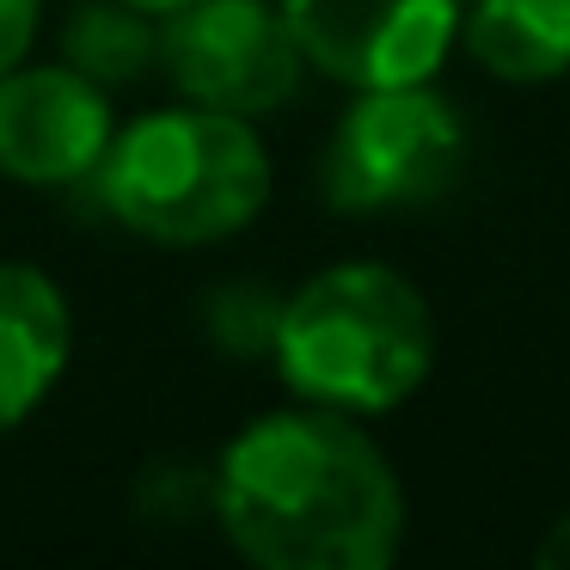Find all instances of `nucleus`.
I'll return each mask as SVG.
<instances>
[{
    "mask_svg": "<svg viewBox=\"0 0 570 570\" xmlns=\"http://www.w3.org/2000/svg\"><path fill=\"white\" fill-rule=\"evenodd\" d=\"M209 503L258 570H386L405 546V484L362 417L288 405L222 448Z\"/></svg>",
    "mask_w": 570,
    "mask_h": 570,
    "instance_id": "f257e3e1",
    "label": "nucleus"
},
{
    "mask_svg": "<svg viewBox=\"0 0 570 570\" xmlns=\"http://www.w3.org/2000/svg\"><path fill=\"white\" fill-rule=\"evenodd\" d=\"M271 362L301 405L386 417L435 368V313L405 271L344 258L283 295Z\"/></svg>",
    "mask_w": 570,
    "mask_h": 570,
    "instance_id": "f03ea898",
    "label": "nucleus"
},
{
    "mask_svg": "<svg viewBox=\"0 0 570 570\" xmlns=\"http://www.w3.org/2000/svg\"><path fill=\"white\" fill-rule=\"evenodd\" d=\"M92 185H99L111 222L129 227L136 239L197 252L258 222L276 178L271 148L246 117L178 99L117 129Z\"/></svg>",
    "mask_w": 570,
    "mask_h": 570,
    "instance_id": "7ed1b4c3",
    "label": "nucleus"
},
{
    "mask_svg": "<svg viewBox=\"0 0 570 570\" xmlns=\"http://www.w3.org/2000/svg\"><path fill=\"white\" fill-rule=\"evenodd\" d=\"M466 173V124L430 87L350 92L320 160V190L337 215H393L448 197Z\"/></svg>",
    "mask_w": 570,
    "mask_h": 570,
    "instance_id": "20e7f679",
    "label": "nucleus"
},
{
    "mask_svg": "<svg viewBox=\"0 0 570 570\" xmlns=\"http://www.w3.org/2000/svg\"><path fill=\"white\" fill-rule=\"evenodd\" d=\"M160 68L178 99L258 124L301 92L307 56L276 0H185L160 19Z\"/></svg>",
    "mask_w": 570,
    "mask_h": 570,
    "instance_id": "39448f33",
    "label": "nucleus"
},
{
    "mask_svg": "<svg viewBox=\"0 0 570 570\" xmlns=\"http://www.w3.org/2000/svg\"><path fill=\"white\" fill-rule=\"evenodd\" d=\"M313 75L344 92L417 87L460 50L466 0H276Z\"/></svg>",
    "mask_w": 570,
    "mask_h": 570,
    "instance_id": "423d86ee",
    "label": "nucleus"
},
{
    "mask_svg": "<svg viewBox=\"0 0 570 570\" xmlns=\"http://www.w3.org/2000/svg\"><path fill=\"white\" fill-rule=\"evenodd\" d=\"M117 136L111 92L68 62H19L0 75V178L62 190L99 173Z\"/></svg>",
    "mask_w": 570,
    "mask_h": 570,
    "instance_id": "0eeeda50",
    "label": "nucleus"
},
{
    "mask_svg": "<svg viewBox=\"0 0 570 570\" xmlns=\"http://www.w3.org/2000/svg\"><path fill=\"white\" fill-rule=\"evenodd\" d=\"M75 356V313L56 276L26 258H0V435L19 430Z\"/></svg>",
    "mask_w": 570,
    "mask_h": 570,
    "instance_id": "6e6552de",
    "label": "nucleus"
},
{
    "mask_svg": "<svg viewBox=\"0 0 570 570\" xmlns=\"http://www.w3.org/2000/svg\"><path fill=\"white\" fill-rule=\"evenodd\" d=\"M460 50L497 87H552L570 75V0H472Z\"/></svg>",
    "mask_w": 570,
    "mask_h": 570,
    "instance_id": "1a4fd4ad",
    "label": "nucleus"
},
{
    "mask_svg": "<svg viewBox=\"0 0 570 570\" xmlns=\"http://www.w3.org/2000/svg\"><path fill=\"white\" fill-rule=\"evenodd\" d=\"M62 62L99 80L105 92L129 87L160 62V19L129 0H87L62 31Z\"/></svg>",
    "mask_w": 570,
    "mask_h": 570,
    "instance_id": "9d476101",
    "label": "nucleus"
},
{
    "mask_svg": "<svg viewBox=\"0 0 570 570\" xmlns=\"http://www.w3.org/2000/svg\"><path fill=\"white\" fill-rule=\"evenodd\" d=\"M276 313L283 301L258 295V288H234V295L215 301V337L239 356H271V337H276Z\"/></svg>",
    "mask_w": 570,
    "mask_h": 570,
    "instance_id": "9b49d317",
    "label": "nucleus"
},
{
    "mask_svg": "<svg viewBox=\"0 0 570 570\" xmlns=\"http://www.w3.org/2000/svg\"><path fill=\"white\" fill-rule=\"evenodd\" d=\"M38 19H43V0H0V75L31 56Z\"/></svg>",
    "mask_w": 570,
    "mask_h": 570,
    "instance_id": "f8f14e48",
    "label": "nucleus"
},
{
    "mask_svg": "<svg viewBox=\"0 0 570 570\" xmlns=\"http://www.w3.org/2000/svg\"><path fill=\"white\" fill-rule=\"evenodd\" d=\"M533 558H540L546 570H570V509L546 521V533H540V546H533Z\"/></svg>",
    "mask_w": 570,
    "mask_h": 570,
    "instance_id": "ddd939ff",
    "label": "nucleus"
},
{
    "mask_svg": "<svg viewBox=\"0 0 570 570\" xmlns=\"http://www.w3.org/2000/svg\"><path fill=\"white\" fill-rule=\"evenodd\" d=\"M129 7H141V13L166 19V13H178V7H185V0H129Z\"/></svg>",
    "mask_w": 570,
    "mask_h": 570,
    "instance_id": "4468645a",
    "label": "nucleus"
}]
</instances>
